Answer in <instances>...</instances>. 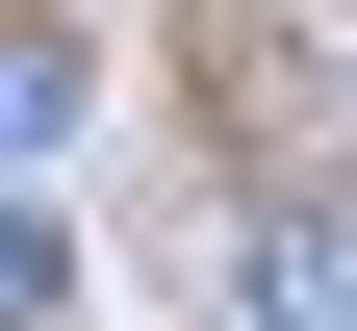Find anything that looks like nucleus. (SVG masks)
<instances>
[{
	"label": "nucleus",
	"mask_w": 357,
	"mask_h": 331,
	"mask_svg": "<svg viewBox=\"0 0 357 331\" xmlns=\"http://www.w3.org/2000/svg\"><path fill=\"white\" fill-rule=\"evenodd\" d=\"M255 331H357V204H281L255 229Z\"/></svg>",
	"instance_id": "1"
},
{
	"label": "nucleus",
	"mask_w": 357,
	"mask_h": 331,
	"mask_svg": "<svg viewBox=\"0 0 357 331\" xmlns=\"http://www.w3.org/2000/svg\"><path fill=\"white\" fill-rule=\"evenodd\" d=\"M77 128V26H26V0H0V153H52Z\"/></svg>",
	"instance_id": "2"
},
{
	"label": "nucleus",
	"mask_w": 357,
	"mask_h": 331,
	"mask_svg": "<svg viewBox=\"0 0 357 331\" xmlns=\"http://www.w3.org/2000/svg\"><path fill=\"white\" fill-rule=\"evenodd\" d=\"M52 280H77V255H52V204H0V331H52Z\"/></svg>",
	"instance_id": "3"
}]
</instances>
